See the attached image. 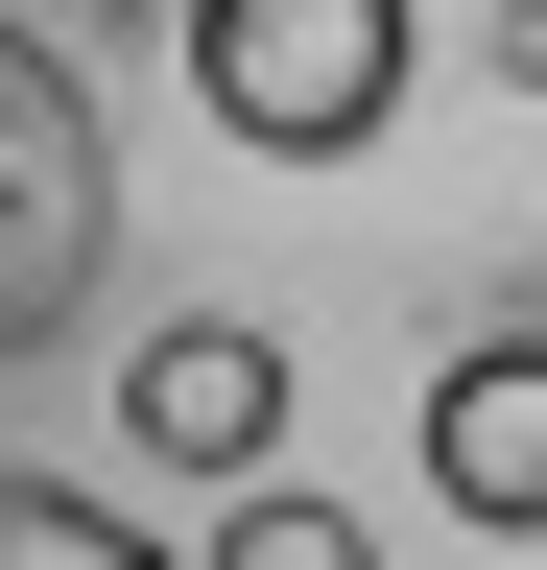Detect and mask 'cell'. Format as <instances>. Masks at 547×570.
<instances>
[{
  "label": "cell",
  "mask_w": 547,
  "mask_h": 570,
  "mask_svg": "<svg viewBox=\"0 0 547 570\" xmlns=\"http://www.w3.org/2000/svg\"><path fill=\"white\" fill-rule=\"evenodd\" d=\"M191 570H381V523H358V499H215V547H191Z\"/></svg>",
  "instance_id": "cell-6"
},
{
  "label": "cell",
  "mask_w": 547,
  "mask_h": 570,
  "mask_svg": "<svg viewBox=\"0 0 547 570\" xmlns=\"http://www.w3.org/2000/svg\"><path fill=\"white\" fill-rule=\"evenodd\" d=\"M96 285H119V119L48 24H0V381L72 356Z\"/></svg>",
  "instance_id": "cell-1"
},
{
  "label": "cell",
  "mask_w": 547,
  "mask_h": 570,
  "mask_svg": "<svg viewBox=\"0 0 547 570\" xmlns=\"http://www.w3.org/2000/svg\"><path fill=\"white\" fill-rule=\"evenodd\" d=\"M0 570H191V547H144L96 475H0Z\"/></svg>",
  "instance_id": "cell-5"
},
{
  "label": "cell",
  "mask_w": 547,
  "mask_h": 570,
  "mask_svg": "<svg viewBox=\"0 0 547 570\" xmlns=\"http://www.w3.org/2000/svg\"><path fill=\"white\" fill-rule=\"evenodd\" d=\"M429 499L547 547V333H452L429 356Z\"/></svg>",
  "instance_id": "cell-4"
},
{
  "label": "cell",
  "mask_w": 547,
  "mask_h": 570,
  "mask_svg": "<svg viewBox=\"0 0 547 570\" xmlns=\"http://www.w3.org/2000/svg\"><path fill=\"white\" fill-rule=\"evenodd\" d=\"M119 452L191 475V499H286V333H262V309L119 333Z\"/></svg>",
  "instance_id": "cell-3"
},
{
  "label": "cell",
  "mask_w": 547,
  "mask_h": 570,
  "mask_svg": "<svg viewBox=\"0 0 547 570\" xmlns=\"http://www.w3.org/2000/svg\"><path fill=\"white\" fill-rule=\"evenodd\" d=\"M167 48H191V96H215V142H262V167H358L404 119V71H429L404 0H191Z\"/></svg>",
  "instance_id": "cell-2"
},
{
  "label": "cell",
  "mask_w": 547,
  "mask_h": 570,
  "mask_svg": "<svg viewBox=\"0 0 547 570\" xmlns=\"http://www.w3.org/2000/svg\"><path fill=\"white\" fill-rule=\"evenodd\" d=\"M429 48H476L500 96H547V0H500V24H429Z\"/></svg>",
  "instance_id": "cell-7"
}]
</instances>
